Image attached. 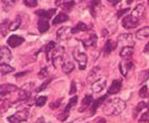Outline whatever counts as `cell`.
Here are the masks:
<instances>
[{
  "label": "cell",
  "mask_w": 149,
  "mask_h": 123,
  "mask_svg": "<svg viewBox=\"0 0 149 123\" xmlns=\"http://www.w3.org/2000/svg\"><path fill=\"white\" fill-rule=\"evenodd\" d=\"M117 42H130V44H133V35L130 33H123V34H120L117 38Z\"/></svg>",
  "instance_id": "cell-28"
},
{
  "label": "cell",
  "mask_w": 149,
  "mask_h": 123,
  "mask_svg": "<svg viewBox=\"0 0 149 123\" xmlns=\"http://www.w3.org/2000/svg\"><path fill=\"white\" fill-rule=\"evenodd\" d=\"M13 59L12 52L7 47H1L0 49V64L6 63L8 64V62Z\"/></svg>",
  "instance_id": "cell-10"
},
{
  "label": "cell",
  "mask_w": 149,
  "mask_h": 123,
  "mask_svg": "<svg viewBox=\"0 0 149 123\" xmlns=\"http://www.w3.org/2000/svg\"><path fill=\"white\" fill-rule=\"evenodd\" d=\"M26 74H28V72H19V74H15V77H16V78L22 77V76H25Z\"/></svg>",
  "instance_id": "cell-49"
},
{
  "label": "cell",
  "mask_w": 149,
  "mask_h": 123,
  "mask_svg": "<svg viewBox=\"0 0 149 123\" xmlns=\"http://www.w3.org/2000/svg\"><path fill=\"white\" fill-rule=\"evenodd\" d=\"M23 2L28 7H35L37 5V0H23Z\"/></svg>",
  "instance_id": "cell-42"
},
{
  "label": "cell",
  "mask_w": 149,
  "mask_h": 123,
  "mask_svg": "<svg viewBox=\"0 0 149 123\" xmlns=\"http://www.w3.org/2000/svg\"><path fill=\"white\" fill-rule=\"evenodd\" d=\"M133 66H134V64L130 60H125L124 62H121L120 64H119V69H120L121 74H122L123 77H126L128 70L132 69Z\"/></svg>",
  "instance_id": "cell-21"
},
{
  "label": "cell",
  "mask_w": 149,
  "mask_h": 123,
  "mask_svg": "<svg viewBox=\"0 0 149 123\" xmlns=\"http://www.w3.org/2000/svg\"><path fill=\"white\" fill-rule=\"evenodd\" d=\"M28 117H29V111L27 109H24L7 117V121L9 123H21L23 121L27 120Z\"/></svg>",
  "instance_id": "cell-4"
},
{
  "label": "cell",
  "mask_w": 149,
  "mask_h": 123,
  "mask_svg": "<svg viewBox=\"0 0 149 123\" xmlns=\"http://www.w3.org/2000/svg\"><path fill=\"white\" fill-rule=\"evenodd\" d=\"M108 94H105V95H102V96H100V98H97L96 100H94V101L92 102V105H91V107H90V114H91V116H93V115L95 114V112H96V110L98 109V107H100V106L105 102V100L108 98Z\"/></svg>",
  "instance_id": "cell-17"
},
{
  "label": "cell",
  "mask_w": 149,
  "mask_h": 123,
  "mask_svg": "<svg viewBox=\"0 0 149 123\" xmlns=\"http://www.w3.org/2000/svg\"><path fill=\"white\" fill-rule=\"evenodd\" d=\"M56 48H57V44H56L55 42H49L46 46L42 48V51H44L45 53H46L47 61H50V57H51V56H50V53H52Z\"/></svg>",
  "instance_id": "cell-23"
},
{
  "label": "cell",
  "mask_w": 149,
  "mask_h": 123,
  "mask_svg": "<svg viewBox=\"0 0 149 123\" xmlns=\"http://www.w3.org/2000/svg\"><path fill=\"white\" fill-rule=\"evenodd\" d=\"M17 90H19V88L16 85H13V84H2L0 86V95H1V98H3L4 95H6L8 93L15 92Z\"/></svg>",
  "instance_id": "cell-11"
},
{
  "label": "cell",
  "mask_w": 149,
  "mask_h": 123,
  "mask_svg": "<svg viewBox=\"0 0 149 123\" xmlns=\"http://www.w3.org/2000/svg\"><path fill=\"white\" fill-rule=\"evenodd\" d=\"M64 53H65V49L63 47H57L53 52H52V55L50 57V60H51L52 64L54 65V67L57 66V63L59 60L64 58Z\"/></svg>",
  "instance_id": "cell-7"
},
{
  "label": "cell",
  "mask_w": 149,
  "mask_h": 123,
  "mask_svg": "<svg viewBox=\"0 0 149 123\" xmlns=\"http://www.w3.org/2000/svg\"><path fill=\"white\" fill-rule=\"evenodd\" d=\"M146 110L149 112V102H148V104H147V108H146Z\"/></svg>",
  "instance_id": "cell-53"
},
{
  "label": "cell",
  "mask_w": 149,
  "mask_h": 123,
  "mask_svg": "<svg viewBox=\"0 0 149 123\" xmlns=\"http://www.w3.org/2000/svg\"><path fill=\"white\" fill-rule=\"evenodd\" d=\"M100 8H102V2H100V0H91L90 4H89V10H90V14L93 18H96L97 14L100 13Z\"/></svg>",
  "instance_id": "cell-12"
},
{
  "label": "cell",
  "mask_w": 149,
  "mask_h": 123,
  "mask_svg": "<svg viewBox=\"0 0 149 123\" xmlns=\"http://www.w3.org/2000/svg\"><path fill=\"white\" fill-rule=\"evenodd\" d=\"M146 108H147V102H145V101L139 102V104L136 106L135 110H134V118L137 119L138 115H140V113H141L144 109H146Z\"/></svg>",
  "instance_id": "cell-29"
},
{
  "label": "cell",
  "mask_w": 149,
  "mask_h": 123,
  "mask_svg": "<svg viewBox=\"0 0 149 123\" xmlns=\"http://www.w3.org/2000/svg\"><path fill=\"white\" fill-rule=\"evenodd\" d=\"M21 23H22V19H21V16L20 15H18V16L16 17V19H15L14 21L10 22V27H9V30L10 31H15L17 30L20 26H21Z\"/></svg>",
  "instance_id": "cell-30"
},
{
  "label": "cell",
  "mask_w": 149,
  "mask_h": 123,
  "mask_svg": "<svg viewBox=\"0 0 149 123\" xmlns=\"http://www.w3.org/2000/svg\"><path fill=\"white\" fill-rule=\"evenodd\" d=\"M83 46L85 48H89V47H95L96 46V42H97V36L94 32H91L90 35H89L88 38L86 40H81Z\"/></svg>",
  "instance_id": "cell-20"
},
{
  "label": "cell",
  "mask_w": 149,
  "mask_h": 123,
  "mask_svg": "<svg viewBox=\"0 0 149 123\" xmlns=\"http://www.w3.org/2000/svg\"><path fill=\"white\" fill-rule=\"evenodd\" d=\"M95 123H107V121H106L105 118H102V117H98V118L96 119Z\"/></svg>",
  "instance_id": "cell-47"
},
{
  "label": "cell",
  "mask_w": 149,
  "mask_h": 123,
  "mask_svg": "<svg viewBox=\"0 0 149 123\" xmlns=\"http://www.w3.org/2000/svg\"><path fill=\"white\" fill-rule=\"evenodd\" d=\"M34 87V83H26L25 85L19 89V100L20 101H28L31 98L32 88Z\"/></svg>",
  "instance_id": "cell-3"
},
{
  "label": "cell",
  "mask_w": 149,
  "mask_h": 123,
  "mask_svg": "<svg viewBox=\"0 0 149 123\" xmlns=\"http://www.w3.org/2000/svg\"><path fill=\"white\" fill-rule=\"evenodd\" d=\"M34 123H46V122H45V118H44V117H40V118H37V120L35 121Z\"/></svg>",
  "instance_id": "cell-50"
},
{
  "label": "cell",
  "mask_w": 149,
  "mask_h": 123,
  "mask_svg": "<svg viewBox=\"0 0 149 123\" xmlns=\"http://www.w3.org/2000/svg\"><path fill=\"white\" fill-rule=\"evenodd\" d=\"M120 57H122L125 60H130V57L133 56L134 54V48L132 46H125L122 47V49L120 51Z\"/></svg>",
  "instance_id": "cell-22"
},
{
  "label": "cell",
  "mask_w": 149,
  "mask_h": 123,
  "mask_svg": "<svg viewBox=\"0 0 149 123\" xmlns=\"http://www.w3.org/2000/svg\"><path fill=\"white\" fill-rule=\"evenodd\" d=\"M66 2L65 0H55V5L57 7H62V5Z\"/></svg>",
  "instance_id": "cell-46"
},
{
  "label": "cell",
  "mask_w": 149,
  "mask_h": 123,
  "mask_svg": "<svg viewBox=\"0 0 149 123\" xmlns=\"http://www.w3.org/2000/svg\"><path fill=\"white\" fill-rule=\"evenodd\" d=\"M77 92V85H76V82L72 81V84H70V95H74V93Z\"/></svg>",
  "instance_id": "cell-44"
},
{
  "label": "cell",
  "mask_w": 149,
  "mask_h": 123,
  "mask_svg": "<svg viewBox=\"0 0 149 123\" xmlns=\"http://www.w3.org/2000/svg\"><path fill=\"white\" fill-rule=\"evenodd\" d=\"M68 20V16L65 13H59L57 16L54 18L53 22H52V24L53 25H57V24H60V23H63V22H66Z\"/></svg>",
  "instance_id": "cell-27"
},
{
  "label": "cell",
  "mask_w": 149,
  "mask_h": 123,
  "mask_svg": "<svg viewBox=\"0 0 149 123\" xmlns=\"http://www.w3.org/2000/svg\"><path fill=\"white\" fill-rule=\"evenodd\" d=\"M77 102H78V96L77 95H74L70 99V101H68V104L66 105L65 109L63 110L62 112H61L60 114L56 116V117H57V119H58V120H60L61 122H64V121L68 118V116H70V109H72V108L74 107V106L77 105Z\"/></svg>",
  "instance_id": "cell-5"
},
{
  "label": "cell",
  "mask_w": 149,
  "mask_h": 123,
  "mask_svg": "<svg viewBox=\"0 0 149 123\" xmlns=\"http://www.w3.org/2000/svg\"><path fill=\"white\" fill-rule=\"evenodd\" d=\"M61 68H62V72L64 74H70L72 70L74 69V64L70 59H68V57H65L62 59V65H61Z\"/></svg>",
  "instance_id": "cell-16"
},
{
  "label": "cell",
  "mask_w": 149,
  "mask_h": 123,
  "mask_svg": "<svg viewBox=\"0 0 149 123\" xmlns=\"http://www.w3.org/2000/svg\"><path fill=\"white\" fill-rule=\"evenodd\" d=\"M94 101L93 100V97L91 94H87V95L84 96V98L82 99V102H81V108H79V112H85L89 107H91L92 105V102Z\"/></svg>",
  "instance_id": "cell-18"
},
{
  "label": "cell",
  "mask_w": 149,
  "mask_h": 123,
  "mask_svg": "<svg viewBox=\"0 0 149 123\" xmlns=\"http://www.w3.org/2000/svg\"><path fill=\"white\" fill-rule=\"evenodd\" d=\"M90 28L87 26V24H85L84 22H78L77 25L72 28V34H76L78 32H85L88 31Z\"/></svg>",
  "instance_id": "cell-26"
},
{
  "label": "cell",
  "mask_w": 149,
  "mask_h": 123,
  "mask_svg": "<svg viewBox=\"0 0 149 123\" xmlns=\"http://www.w3.org/2000/svg\"><path fill=\"white\" fill-rule=\"evenodd\" d=\"M126 102L121 98H112L105 104L102 112L109 116H117L125 110Z\"/></svg>",
  "instance_id": "cell-2"
},
{
  "label": "cell",
  "mask_w": 149,
  "mask_h": 123,
  "mask_svg": "<svg viewBox=\"0 0 149 123\" xmlns=\"http://www.w3.org/2000/svg\"><path fill=\"white\" fill-rule=\"evenodd\" d=\"M72 56H74V59L78 62L79 64V68L80 70H84L86 68V65H87V55L83 52H80L78 49H74L72 51Z\"/></svg>",
  "instance_id": "cell-6"
},
{
  "label": "cell",
  "mask_w": 149,
  "mask_h": 123,
  "mask_svg": "<svg viewBox=\"0 0 149 123\" xmlns=\"http://www.w3.org/2000/svg\"><path fill=\"white\" fill-rule=\"evenodd\" d=\"M37 77L40 78V79H45V78L49 77V67H48V66L42 67V69L40 70L38 74H37Z\"/></svg>",
  "instance_id": "cell-35"
},
{
  "label": "cell",
  "mask_w": 149,
  "mask_h": 123,
  "mask_svg": "<svg viewBox=\"0 0 149 123\" xmlns=\"http://www.w3.org/2000/svg\"><path fill=\"white\" fill-rule=\"evenodd\" d=\"M24 38L21 36H19V35L16 34H13L8 37V40H7V44H8L10 48H17V47L21 46L22 44L24 42Z\"/></svg>",
  "instance_id": "cell-14"
},
{
  "label": "cell",
  "mask_w": 149,
  "mask_h": 123,
  "mask_svg": "<svg viewBox=\"0 0 149 123\" xmlns=\"http://www.w3.org/2000/svg\"><path fill=\"white\" fill-rule=\"evenodd\" d=\"M148 36H149V26H145V27L140 28L139 30L136 32V37L140 40H145Z\"/></svg>",
  "instance_id": "cell-25"
},
{
  "label": "cell",
  "mask_w": 149,
  "mask_h": 123,
  "mask_svg": "<svg viewBox=\"0 0 149 123\" xmlns=\"http://www.w3.org/2000/svg\"><path fill=\"white\" fill-rule=\"evenodd\" d=\"M18 0H2V2L4 3L6 6H13Z\"/></svg>",
  "instance_id": "cell-45"
},
{
  "label": "cell",
  "mask_w": 149,
  "mask_h": 123,
  "mask_svg": "<svg viewBox=\"0 0 149 123\" xmlns=\"http://www.w3.org/2000/svg\"><path fill=\"white\" fill-rule=\"evenodd\" d=\"M37 29L40 33H45L50 29V24H49V20L47 19H42L40 18V20H38L37 22Z\"/></svg>",
  "instance_id": "cell-24"
},
{
  "label": "cell",
  "mask_w": 149,
  "mask_h": 123,
  "mask_svg": "<svg viewBox=\"0 0 149 123\" xmlns=\"http://www.w3.org/2000/svg\"><path fill=\"white\" fill-rule=\"evenodd\" d=\"M107 1H109L111 4H113V5H117L119 2H121L122 0H107Z\"/></svg>",
  "instance_id": "cell-48"
},
{
  "label": "cell",
  "mask_w": 149,
  "mask_h": 123,
  "mask_svg": "<svg viewBox=\"0 0 149 123\" xmlns=\"http://www.w3.org/2000/svg\"><path fill=\"white\" fill-rule=\"evenodd\" d=\"M147 3H148V5H149V0H147Z\"/></svg>",
  "instance_id": "cell-54"
},
{
  "label": "cell",
  "mask_w": 149,
  "mask_h": 123,
  "mask_svg": "<svg viewBox=\"0 0 149 123\" xmlns=\"http://www.w3.org/2000/svg\"><path fill=\"white\" fill-rule=\"evenodd\" d=\"M57 12V8H51V9H38L35 12V15L42 19H47V20H50L54 15Z\"/></svg>",
  "instance_id": "cell-13"
},
{
  "label": "cell",
  "mask_w": 149,
  "mask_h": 123,
  "mask_svg": "<svg viewBox=\"0 0 149 123\" xmlns=\"http://www.w3.org/2000/svg\"><path fill=\"white\" fill-rule=\"evenodd\" d=\"M139 122L140 123H145V122H149V112L146 111L145 113H143L139 118Z\"/></svg>",
  "instance_id": "cell-40"
},
{
  "label": "cell",
  "mask_w": 149,
  "mask_h": 123,
  "mask_svg": "<svg viewBox=\"0 0 149 123\" xmlns=\"http://www.w3.org/2000/svg\"><path fill=\"white\" fill-rule=\"evenodd\" d=\"M144 53H148V54H149V42H148V44H147L146 46H145Z\"/></svg>",
  "instance_id": "cell-51"
},
{
  "label": "cell",
  "mask_w": 149,
  "mask_h": 123,
  "mask_svg": "<svg viewBox=\"0 0 149 123\" xmlns=\"http://www.w3.org/2000/svg\"><path fill=\"white\" fill-rule=\"evenodd\" d=\"M145 5L143 3H139L136 5L135 8L132 10L130 15H126L122 19V26L125 29H133L139 25L140 21L143 19L145 14Z\"/></svg>",
  "instance_id": "cell-1"
},
{
  "label": "cell",
  "mask_w": 149,
  "mask_h": 123,
  "mask_svg": "<svg viewBox=\"0 0 149 123\" xmlns=\"http://www.w3.org/2000/svg\"><path fill=\"white\" fill-rule=\"evenodd\" d=\"M130 7H126V8H122V9H119L118 12H117V14H116V16H117V18H121L122 16H124V15L126 14L127 12H130Z\"/></svg>",
  "instance_id": "cell-43"
},
{
  "label": "cell",
  "mask_w": 149,
  "mask_h": 123,
  "mask_svg": "<svg viewBox=\"0 0 149 123\" xmlns=\"http://www.w3.org/2000/svg\"><path fill=\"white\" fill-rule=\"evenodd\" d=\"M49 123H52V122H49Z\"/></svg>",
  "instance_id": "cell-55"
},
{
  "label": "cell",
  "mask_w": 149,
  "mask_h": 123,
  "mask_svg": "<svg viewBox=\"0 0 149 123\" xmlns=\"http://www.w3.org/2000/svg\"><path fill=\"white\" fill-rule=\"evenodd\" d=\"M98 70H100V67H94L92 70H91L90 74H89L88 77H87V81L88 82H91L92 81V79L96 76V74L98 72Z\"/></svg>",
  "instance_id": "cell-41"
},
{
  "label": "cell",
  "mask_w": 149,
  "mask_h": 123,
  "mask_svg": "<svg viewBox=\"0 0 149 123\" xmlns=\"http://www.w3.org/2000/svg\"><path fill=\"white\" fill-rule=\"evenodd\" d=\"M148 87L146 86V85H143V87L141 89H140V91H139V95H140V97H142V98H145V97H147V95H148Z\"/></svg>",
  "instance_id": "cell-39"
},
{
  "label": "cell",
  "mask_w": 149,
  "mask_h": 123,
  "mask_svg": "<svg viewBox=\"0 0 149 123\" xmlns=\"http://www.w3.org/2000/svg\"><path fill=\"white\" fill-rule=\"evenodd\" d=\"M52 80H53V79L51 78V79H49V80H47V81H45L44 83H42V85H40V86L38 87V88L35 89V92H42V91H44L45 89H46L47 87H48V85H49V84L52 82Z\"/></svg>",
  "instance_id": "cell-37"
},
{
  "label": "cell",
  "mask_w": 149,
  "mask_h": 123,
  "mask_svg": "<svg viewBox=\"0 0 149 123\" xmlns=\"http://www.w3.org/2000/svg\"><path fill=\"white\" fill-rule=\"evenodd\" d=\"M121 87H122V81L120 79H117L114 80V81L112 82L111 86L109 87L108 89V95H112V94H116L118 93L119 91L121 90Z\"/></svg>",
  "instance_id": "cell-15"
},
{
  "label": "cell",
  "mask_w": 149,
  "mask_h": 123,
  "mask_svg": "<svg viewBox=\"0 0 149 123\" xmlns=\"http://www.w3.org/2000/svg\"><path fill=\"white\" fill-rule=\"evenodd\" d=\"M15 70V68L10 65L6 64V63H3V64H0V72H1V76H5V74H9V72H13Z\"/></svg>",
  "instance_id": "cell-31"
},
{
  "label": "cell",
  "mask_w": 149,
  "mask_h": 123,
  "mask_svg": "<svg viewBox=\"0 0 149 123\" xmlns=\"http://www.w3.org/2000/svg\"><path fill=\"white\" fill-rule=\"evenodd\" d=\"M74 5H76V3H74V0H70V1H66V2L62 5V9L65 13H68L74 8Z\"/></svg>",
  "instance_id": "cell-33"
},
{
  "label": "cell",
  "mask_w": 149,
  "mask_h": 123,
  "mask_svg": "<svg viewBox=\"0 0 149 123\" xmlns=\"http://www.w3.org/2000/svg\"><path fill=\"white\" fill-rule=\"evenodd\" d=\"M134 0H127V1H126V3H127V4H130V3L133 2Z\"/></svg>",
  "instance_id": "cell-52"
},
{
  "label": "cell",
  "mask_w": 149,
  "mask_h": 123,
  "mask_svg": "<svg viewBox=\"0 0 149 123\" xmlns=\"http://www.w3.org/2000/svg\"><path fill=\"white\" fill-rule=\"evenodd\" d=\"M139 79H140V81H141V83H144V82H146L147 80H149V69L144 70V72H141Z\"/></svg>",
  "instance_id": "cell-38"
},
{
  "label": "cell",
  "mask_w": 149,
  "mask_h": 123,
  "mask_svg": "<svg viewBox=\"0 0 149 123\" xmlns=\"http://www.w3.org/2000/svg\"><path fill=\"white\" fill-rule=\"evenodd\" d=\"M47 99H48V97H47L46 95L38 96V97L36 98V100H35V106H36V107H40V108L44 107V106L46 105Z\"/></svg>",
  "instance_id": "cell-34"
},
{
  "label": "cell",
  "mask_w": 149,
  "mask_h": 123,
  "mask_svg": "<svg viewBox=\"0 0 149 123\" xmlns=\"http://www.w3.org/2000/svg\"><path fill=\"white\" fill-rule=\"evenodd\" d=\"M72 35V28L68 27V26L59 28L58 30H57V32H56L57 40H60V42L70 40Z\"/></svg>",
  "instance_id": "cell-8"
},
{
  "label": "cell",
  "mask_w": 149,
  "mask_h": 123,
  "mask_svg": "<svg viewBox=\"0 0 149 123\" xmlns=\"http://www.w3.org/2000/svg\"><path fill=\"white\" fill-rule=\"evenodd\" d=\"M106 86H107V79L106 78H100L98 80H96L95 82H93L91 84V89L94 93H100L106 88Z\"/></svg>",
  "instance_id": "cell-9"
},
{
  "label": "cell",
  "mask_w": 149,
  "mask_h": 123,
  "mask_svg": "<svg viewBox=\"0 0 149 123\" xmlns=\"http://www.w3.org/2000/svg\"><path fill=\"white\" fill-rule=\"evenodd\" d=\"M61 102H62V98H58V99H56V100H54V101L50 102V105H49L50 109H52V110L58 109V108L60 107Z\"/></svg>",
  "instance_id": "cell-36"
},
{
  "label": "cell",
  "mask_w": 149,
  "mask_h": 123,
  "mask_svg": "<svg viewBox=\"0 0 149 123\" xmlns=\"http://www.w3.org/2000/svg\"><path fill=\"white\" fill-rule=\"evenodd\" d=\"M9 27H10V21H9L8 19L2 21L1 26H0V30H1V34H2V36H5V35H6L7 31L9 30Z\"/></svg>",
  "instance_id": "cell-32"
},
{
  "label": "cell",
  "mask_w": 149,
  "mask_h": 123,
  "mask_svg": "<svg viewBox=\"0 0 149 123\" xmlns=\"http://www.w3.org/2000/svg\"><path fill=\"white\" fill-rule=\"evenodd\" d=\"M117 44H118V42H115L113 40H108L106 42L105 46H104V53H105V55H109L113 51H115L117 48Z\"/></svg>",
  "instance_id": "cell-19"
}]
</instances>
